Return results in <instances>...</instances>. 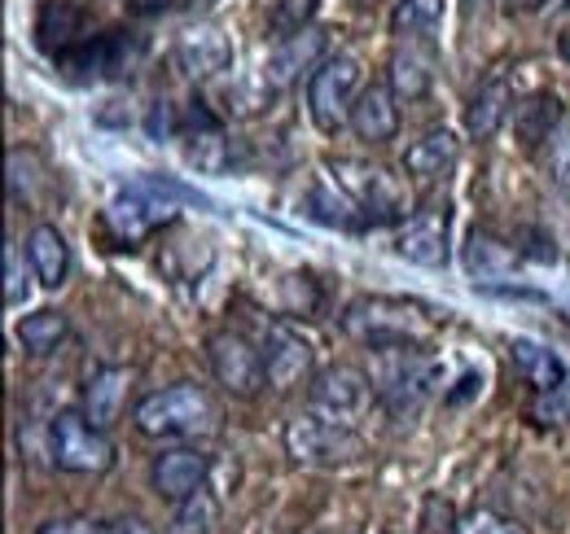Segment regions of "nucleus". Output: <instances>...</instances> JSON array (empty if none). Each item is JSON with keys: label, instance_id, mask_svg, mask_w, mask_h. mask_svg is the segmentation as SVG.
Here are the masks:
<instances>
[{"label": "nucleus", "instance_id": "obj_1", "mask_svg": "<svg viewBox=\"0 0 570 534\" xmlns=\"http://www.w3.org/2000/svg\"><path fill=\"white\" fill-rule=\"evenodd\" d=\"M219 421H224V412H219L215 395L194 386V382L154 390L132 407V425L145 438H167V443L212 438V434H219Z\"/></svg>", "mask_w": 570, "mask_h": 534}, {"label": "nucleus", "instance_id": "obj_2", "mask_svg": "<svg viewBox=\"0 0 570 534\" xmlns=\"http://www.w3.org/2000/svg\"><path fill=\"white\" fill-rule=\"evenodd\" d=\"M368 382L391 416H417L434 395L439 368H434V359L422 355V346H377Z\"/></svg>", "mask_w": 570, "mask_h": 534}, {"label": "nucleus", "instance_id": "obj_3", "mask_svg": "<svg viewBox=\"0 0 570 534\" xmlns=\"http://www.w3.org/2000/svg\"><path fill=\"white\" fill-rule=\"evenodd\" d=\"M343 329L373 350L377 346H422L434 329V316L422 303H409V298H356L343 312Z\"/></svg>", "mask_w": 570, "mask_h": 534}, {"label": "nucleus", "instance_id": "obj_4", "mask_svg": "<svg viewBox=\"0 0 570 534\" xmlns=\"http://www.w3.org/2000/svg\"><path fill=\"white\" fill-rule=\"evenodd\" d=\"M364 83V67L352 53H338V58H325L321 67L312 70L307 79V115L321 132H338L343 123H352V110L360 101V88Z\"/></svg>", "mask_w": 570, "mask_h": 534}, {"label": "nucleus", "instance_id": "obj_5", "mask_svg": "<svg viewBox=\"0 0 570 534\" xmlns=\"http://www.w3.org/2000/svg\"><path fill=\"white\" fill-rule=\"evenodd\" d=\"M285 452L298 465L338 468L364 456V438H360L352 425H338V421H325V416L307 412V416H294L285 425Z\"/></svg>", "mask_w": 570, "mask_h": 534}, {"label": "nucleus", "instance_id": "obj_6", "mask_svg": "<svg viewBox=\"0 0 570 534\" xmlns=\"http://www.w3.org/2000/svg\"><path fill=\"white\" fill-rule=\"evenodd\" d=\"M49 456L62 473H106L115 465V447L101 425L83 412H58L49 425Z\"/></svg>", "mask_w": 570, "mask_h": 534}, {"label": "nucleus", "instance_id": "obj_7", "mask_svg": "<svg viewBox=\"0 0 570 534\" xmlns=\"http://www.w3.org/2000/svg\"><path fill=\"white\" fill-rule=\"evenodd\" d=\"M330 176H334V185L347 194L352 206H360L364 215H373V219H400L404 215V189H400V180L395 176H386L382 167H373V162H360V158H338L334 167H330Z\"/></svg>", "mask_w": 570, "mask_h": 534}, {"label": "nucleus", "instance_id": "obj_8", "mask_svg": "<svg viewBox=\"0 0 570 534\" xmlns=\"http://www.w3.org/2000/svg\"><path fill=\"white\" fill-rule=\"evenodd\" d=\"M307 403L316 416L325 421H338V425H356L360 416L368 412L373 403V382L368 373H360L352 364H330L312 377V390H307Z\"/></svg>", "mask_w": 570, "mask_h": 534}, {"label": "nucleus", "instance_id": "obj_9", "mask_svg": "<svg viewBox=\"0 0 570 534\" xmlns=\"http://www.w3.org/2000/svg\"><path fill=\"white\" fill-rule=\"evenodd\" d=\"M212 373L215 382L233 395H255L259 386H268V373H264V350L250 346L242 334H215L212 337Z\"/></svg>", "mask_w": 570, "mask_h": 534}, {"label": "nucleus", "instance_id": "obj_10", "mask_svg": "<svg viewBox=\"0 0 570 534\" xmlns=\"http://www.w3.org/2000/svg\"><path fill=\"white\" fill-rule=\"evenodd\" d=\"M212 468L215 461L207 452H198V447H171V452L154 456L149 482H154V491L167 504H180V500H189L194 491H203L212 482Z\"/></svg>", "mask_w": 570, "mask_h": 534}, {"label": "nucleus", "instance_id": "obj_11", "mask_svg": "<svg viewBox=\"0 0 570 534\" xmlns=\"http://www.w3.org/2000/svg\"><path fill=\"white\" fill-rule=\"evenodd\" d=\"M176 67L189 79H212L233 67V40L215 22H194L176 36Z\"/></svg>", "mask_w": 570, "mask_h": 534}, {"label": "nucleus", "instance_id": "obj_12", "mask_svg": "<svg viewBox=\"0 0 570 534\" xmlns=\"http://www.w3.org/2000/svg\"><path fill=\"white\" fill-rule=\"evenodd\" d=\"M171 219V206L163 201L158 189H149V185H137V189H128V194H119V198L110 201V210H106V224H110V233L119 237V241H141L149 237L158 224H167Z\"/></svg>", "mask_w": 570, "mask_h": 534}, {"label": "nucleus", "instance_id": "obj_13", "mask_svg": "<svg viewBox=\"0 0 570 534\" xmlns=\"http://www.w3.org/2000/svg\"><path fill=\"white\" fill-rule=\"evenodd\" d=\"M312 359H316V350H312V342L303 334H294L285 325H273L264 334V373H268V386L273 390L298 386L312 373Z\"/></svg>", "mask_w": 570, "mask_h": 534}, {"label": "nucleus", "instance_id": "obj_14", "mask_svg": "<svg viewBox=\"0 0 570 534\" xmlns=\"http://www.w3.org/2000/svg\"><path fill=\"white\" fill-rule=\"evenodd\" d=\"M395 250L417 267L448 264V210H443V206L417 210V215L404 224V233L395 237Z\"/></svg>", "mask_w": 570, "mask_h": 534}, {"label": "nucleus", "instance_id": "obj_15", "mask_svg": "<svg viewBox=\"0 0 570 534\" xmlns=\"http://www.w3.org/2000/svg\"><path fill=\"white\" fill-rule=\"evenodd\" d=\"M395 101L400 97H395L391 83H368L360 92L356 110H352V128H356L360 140L382 145V140H391V136L400 132V106Z\"/></svg>", "mask_w": 570, "mask_h": 534}, {"label": "nucleus", "instance_id": "obj_16", "mask_svg": "<svg viewBox=\"0 0 570 534\" xmlns=\"http://www.w3.org/2000/svg\"><path fill=\"white\" fill-rule=\"evenodd\" d=\"M325 53V36L321 31H298V36H285L282 44L268 53V67H264V83L268 88H282L289 79H298L303 70H316Z\"/></svg>", "mask_w": 570, "mask_h": 534}, {"label": "nucleus", "instance_id": "obj_17", "mask_svg": "<svg viewBox=\"0 0 570 534\" xmlns=\"http://www.w3.org/2000/svg\"><path fill=\"white\" fill-rule=\"evenodd\" d=\"M456 158H461V140L443 128V132H426L422 140L409 145L404 171H409L413 180H422V185H434V180H443V176L456 167Z\"/></svg>", "mask_w": 570, "mask_h": 534}, {"label": "nucleus", "instance_id": "obj_18", "mask_svg": "<svg viewBox=\"0 0 570 534\" xmlns=\"http://www.w3.org/2000/svg\"><path fill=\"white\" fill-rule=\"evenodd\" d=\"M128 386H132L128 368H101V373H92L88 386H83V407H79V412H83L92 425L110 429V425L119 421L124 403H128Z\"/></svg>", "mask_w": 570, "mask_h": 534}, {"label": "nucleus", "instance_id": "obj_19", "mask_svg": "<svg viewBox=\"0 0 570 534\" xmlns=\"http://www.w3.org/2000/svg\"><path fill=\"white\" fill-rule=\"evenodd\" d=\"M27 259H31V271L40 276V285H49V289H62L67 285V276H71V246H67V237L53 224L31 228Z\"/></svg>", "mask_w": 570, "mask_h": 534}, {"label": "nucleus", "instance_id": "obj_20", "mask_svg": "<svg viewBox=\"0 0 570 534\" xmlns=\"http://www.w3.org/2000/svg\"><path fill=\"white\" fill-rule=\"evenodd\" d=\"M465 267L479 285H497V280H513L522 259H518L513 246H504L492 233H474L470 246H465Z\"/></svg>", "mask_w": 570, "mask_h": 534}, {"label": "nucleus", "instance_id": "obj_21", "mask_svg": "<svg viewBox=\"0 0 570 534\" xmlns=\"http://www.w3.org/2000/svg\"><path fill=\"white\" fill-rule=\"evenodd\" d=\"M513 115V88H509V79L497 75V79H488L479 92H474V101H470V136L474 140H492V136L504 128V119Z\"/></svg>", "mask_w": 570, "mask_h": 534}, {"label": "nucleus", "instance_id": "obj_22", "mask_svg": "<svg viewBox=\"0 0 570 534\" xmlns=\"http://www.w3.org/2000/svg\"><path fill=\"white\" fill-rule=\"evenodd\" d=\"M509 350H513V368L522 373L527 386H535V390H553V386L567 382V364H562L549 346H540V342H531V337H513Z\"/></svg>", "mask_w": 570, "mask_h": 534}, {"label": "nucleus", "instance_id": "obj_23", "mask_svg": "<svg viewBox=\"0 0 570 534\" xmlns=\"http://www.w3.org/2000/svg\"><path fill=\"white\" fill-rule=\"evenodd\" d=\"M430 83H434V58L426 49H417V40H409V49H400L391 58V88H395V97L417 101L430 92Z\"/></svg>", "mask_w": 570, "mask_h": 534}, {"label": "nucleus", "instance_id": "obj_24", "mask_svg": "<svg viewBox=\"0 0 570 534\" xmlns=\"http://www.w3.org/2000/svg\"><path fill=\"white\" fill-rule=\"evenodd\" d=\"M67 334H71V325L53 307H40V312H31V316L18 320V342H22L27 355H53L67 342Z\"/></svg>", "mask_w": 570, "mask_h": 534}, {"label": "nucleus", "instance_id": "obj_25", "mask_svg": "<svg viewBox=\"0 0 570 534\" xmlns=\"http://www.w3.org/2000/svg\"><path fill=\"white\" fill-rule=\"evenodd\" d=\"M62 62L75 70H88V75H119L132 62V49L124 36H101L97 44H83L79 53H62Z\"/></svg>", "mask_w": 570, "mask_h": 534}, {"label": "nucleus", "instance_id": "obj_26", "mask_svg": "<svg viewBox=\"0 0 570 534\" xmlns=\"http://www.w3.org/2000/svg\"><path fill=\"white\" fill-rule=\"evenodd\" d=\"M443 22V0H400L391 13V31L400 40H426Z\"/></svg>", "mask_w": 570, "mask_h": 534}, {"label": "nucleus", "instance_id": "obj_27", "mask_svg": "<svg viewBox=\"0 0 570 534\" xmlns=\"http://www.w3.org/2000/svg\"><path fill=\"white\" fill-rule=\"evenodd\" d=\"M194 132L185 136L189 140V162L194 167H203V171H224V162H228V154H224V132L215 128V119H207L203 110H194Z\"/></svg>", "mask_w": 570, "mask_h": 534}, {"label": "nucleus", "instance_id": "obj_28", "mask_svg": "<svg viewBox=\"0 0 570 534\" xmlns=\"http://www.w3.org/2000/svg\"><path fill=\"white\" fill-rule=\"evenodd\" d=\"M215 522H219V495L212 486H203L176 504V534H212Z\"/></svg>", "mask_w": 570, "mask_h": 534}, {"label": "nucleus", "instance_id": "obj_29", "mask_svg": "<svg viewBox=\"0 0 570 534\" xmlns=\"http://www.w3.org/2000/svg\"><path fill=\"white\" fill-rule=\"evenodd\" d=\"M544 140H549L544 158H549V176H553V185H558V189H570V119L567 123H558Z\"/></svg>", "mask_w": 570, "mask_h": 534}, {"label": "nucleus", "instance_id": "obj_30", "mask_svg": "<svg viewBox=\"0 0 570 534\" xmlns=\"http://www.w3.org/2000/svg\"><path fill=\"white\" fill-rule=\"evenodd\" d=\"M531 416L540 425H567L570 421V386H553V390H540V403L531 407Z\"/></svg>", "mask_w": 570, "mask_h": 534}, {"label": "nucleus", "instance_id": "obj_31", "mask_svg": "<svg viewBox=\"0 0 570 534\" xmlns=\"http://www.w3.org/2000/svg\"><path fill=\"white\" fill-rule=\"evenodd\" d=\"M456 534H522V526L509 522V517H500V513H492V508H474V513L461 517Z\"/></svg>", "mask_w": 570, "mask_h": 534}, {"label": "nucleus", "instance_id": "obj_32", "mask_svg": "<svg viewBox=\"0 0 570 534\" xmlns=\"http://www.w3.org/2000/svg\"><path fill=\"white\" fill-rule=\"evenodd\" d=\"M27 294H31V280H27V271L18 264V250L9 246V250H4V303H9V307H22Z\"/></svg>", "mask_w": 570, "mask_h": 534}, {"label": "nucleus", "instance_id": "obj_33", "mask_svg": "<svg viewBox=\"0 0 570 534\" xmlns=\"http://www.w3.org/2000/svg\"><path fill=\"white\" fill-rule=\"evenodd\" d=\"M36 534H119V522H92V517H58L45 522Z\"/></svg>", "mask_w": 570, "mask_h": 534}, {"label": "nucleus", "instance_id": "obj_34", "mask_svg": "<svg viewBox=\"0 0 570 534\" xmlns=\"http://www.w3.org/2000/svg\"><path fill=\"white\" fill-rule=\"evenodd\" d=\"M504 4V13H518V18H527V13H540V9H549V0H500Z\"/></svg>", "mask_w": 570, "mask_h": 534}, {"label": "nucleus", "instance_id": "obj_35", "mask_svg": "<svg viewBox=\"0 0 570 534\" xmlns=\"http://www.w3.org/2000/svg\"><path fill=\"white\" fill-rule=\"evenodd\" d=\"M119 534H154V526H145L141 517H124V522H119Z\"/></svg>", "mask_w": 570, "mask_h": 534}, {"label": "nucleus", "instance_id": "obj_36", "mask_svg": "<svg viewBox=\"0 0 570 534\" xmlns=\"http://www.w3.org/2000/svg\"><path fill=\"white\" fill-rule=\"evenodd\" d=\"M558 53H562V62L570 67V31H562V40H558Z\"/></svg>", "mask_w": 570, "mask_h": 534}, {"label": "nucleus", "instance_id": "obj_37", "mask_svg": "<svg viewBox=\"0 0 570 534\" xmlns=\"http://www.w3.org/2000/svg\"><path fill=\"white\" fill-rule=\"evenodd\" d=\"M356 4H364V0H356Z\"/></svg>", "mask_w": 570, "mask_h": 534}]
</instances>
